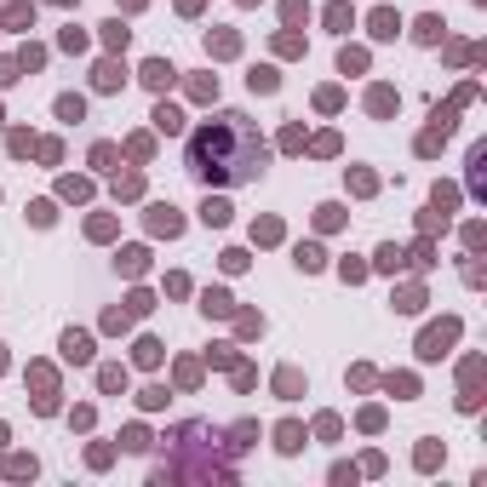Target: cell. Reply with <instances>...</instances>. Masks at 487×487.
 <instances>
[{
    "mask_svg": "<svg viewBox=\"0 0 487 487\" xmlns=\"http://www.w3.org/2000/svg\"><path fill=\"white\" fill-rule=\"evenodd\" d=\"M183 160H190V172L201 183H252L264 172L270 149H264V132L241 109H224V115H213V121H201L190 132Z\"/></svg>",
    "mask_w": 487,
    "mask_h": 487,
    "instance_id": "6da1fadb",
    "label": "cell"
},
{
    "mask_svg": "<svg viewBox=\"0 0 487 487\" xmlns=\"http://www.w3.org/2000/svg\"><path fill=\"white\" fill-rule=\"evenodd\" d=\"M459 338V321H442V327H430L424 333V356H442V344H453Z\"/></svg>",
    "mask_w": 487,
    "mask_h": 487,
    "instance_id": "7a4b0ae2",
    "label": "cell"
},
{
    "mask_svg": "<svg viewBox=\"0 0 487 487\" xmlns=\"http://www.w3.org/2000/svg\"><path fill=\"white\" fill-rule=\"evenodd\" d=\"M172 75H178V69H172L167 58H149V63H144V81H149L155 92H160V86H172Z\"/></svg>",
    "mask_w": 487,
    "mask_h": 487,
    "instance_id": "3957f363",
    "label": "cell"
},
{
    "mask_svg": "<svg viewBox=\"0 0 487 487\" xmlns=\"http://www.w3.org/2000/svg\"><path fill=\"white\" fill-rule=\"evenodd\" d=\"M63 356L69 361H92V338L86 333H63Z\"/></svg>",
    "mask_w": 487,
    "mask_h": 487,
    "instance_id": "277c9868",
    "label": "cell"
},
{
    "mask_svg": "<svg viewBox=\"0 0 487 487\" xmlns=\"http://www.w3.org/2000/svg\"><path fill=\"white\" fill-rule=\"evenodd\" d=\"M155 229H160V236H178V229H183V218L172 213V206H155V218H149Z\"/></svg>",
    "mask_w": 487,
    "mask_h": 487,
    "instance_id": "5b68a950",
    "label": "cell"
},
{
    "mask_svg": "<svg viewBox=\"0 0 487 487\" xmlns=\"http://www.w3.org/2000/svg\"><path fill=\"white\" fill-rule=\"evenodd\" d=\"M121 81H126V69H121V63H98V92H115Z\"/></svg>",
    "mask_w": 487,
    "mask_h": 487,
    "instance_id": "8992f818",
    "label": "cell"
},
{
    "mask_svg": "<svg viewBox=\"0 0 487 487\" xmlns=\"http://www.w3.org/2000/svg\"><path fill=\"white\" fill-rule=\"evenodd\" d=\"M396 29H402V17H396V12H373V35H379V40H390Z\"/></svg>",
    "mask_w": 487,
    "mask_h": 487,
    "instance_id": "52a82bcc",
    "label": "cell"
},
{
    "mask_svg": "<svg viewBox=\"0 0 487 487\" xmlns=\"http://www.w3.org/2000/svg\"><path fill=\"white\" fill-rule=\"evenodd\" d=\"M155 126H160V132H183V115L160 104V109H155Z\"/></svg>",
    "mask_w": 487,
    "mask_h": 487,
    "instance_id": "ba28073f",
    "label": "cell"
},
{
    "mask_svg": "<svg viewBox=\"0 0 487 487\" xmlns=\"http://www.w3.org/2000/svg\"><path fill=\"white\" fill-rule=\"evenodd\" d=\"M201 218H206V224H229V201H206Z\"/></svg>",
    "mask_w": 487,
    "mask_h": 487,
    "instance_id": "9c48e42d",
    "label": "cell"
},
{
    "mask_svg": "<svg viewBox=\"0 0 487 487\" xmlns=\"http://www.w3.org/2000/svg\"><path fill=\"white\" fill-rule=\"evenodd\" d=\"M58 115H63V121H81L86 104H81V98H58Z\"/></svg>",
    "mask_w": 487,
    "mask_h": 487,
    "instance_id": "30bf717a",
    "label": "cell"
},
{
    "mask_svg": "<svg viewBox=\"0 0 487 487\" xmlns=\"http://www.w3.org/2000/svg\"><path fill=\"white\" fill-rule=\"evenodd\" d=\"M413 35H419V40H442V17H424V23H419Z\"/></svg>",
    "mask_w": 487,
    "mask_h": 487,
    "instance_id": "8fae6325",
    "label": "cell"
},
{
    "mask_svg": "<svg viewBox=\"0 0 487 487\" xmlns=\"http://www.w3.org/2000/svg\"><path fill=\"white\" fill-rule=\"evenodd\" d=\"M252 92H275V69H252Z\"/></svg>",
    "mask_w": 487,
    "mask_h": 487,
    "instance_id": "7c38bea8",
    "label": "cell"
},
{
    "mask_svg": "<svg viewBox=\"0 0 487 487\" xmlns=\"http://www.w3.org/2000/svg\"><path fill=\"white\" fill-rule=\"evenodd\" d=\"M298 270H321V247H298Z\"/></svg>",
    "mask_w": 487,
    "mask_h": 487,
    "instance_id": "4fadbf2b",
    "label": "cell"
},
{
    "mask_svg": "<svg viewBox=\"0 0 487 487\" xmlns=\"http://www.w3.org/2000/svg\"><path fill=\"white\" fill-rule=\"evenodd\" d=\"M379 270H402V252L396 247H379Z\"/></svg>",
    "mask_w": 487,
    "mask_h": 487,
    "instance_id": "5bb4252c",
    "label": "cell"
},
{
    "mask_svg": "<svg viewBox=\"0 0 487 487\" xmlns=\"http://www.w3.org/2000/svg\"><path fill=\"white\" fill-rule=\"evenodd\" d=\"M92 167H115V144H98V149H92Z\"/></svg>",
    "mask_w": 487,
    "mask_h": 487,
    "instance_id": "9a60e30c",
    "label": "cell"
},
{
    "mask_svg": "<svg viewBox=\"0 0 487 487\" xmlns=\"http://www.w3.org/2000/svg\"><path fill=\"white\" fill-rule=\"evenodd\" d=\"M12 81H17V63H12V58H0V86H12Z\"/></svg>",
    "mask_w": 487,
    "mask_h": 487,
    "instance_id": "2e32d148",
    "label": "cell"
},
{
    "mask_svg": "<svg viewBox=\"0 0 487 487\" xmlns=\"http://www.w3.org/2000/svg\"><path fill=\"white\" fill-rule=\"evenodd\" d=\"M0 367H6V356H0Z\"/></svg>",
    "mask_w": 487,
    "mask_h": 487,
    "instance_id": "e0dca14e",
    "label": "cell"
},
{
    "mask_svg": "<svg viewBox=\"0 0 487 487\" xmlns=\"http://www.w3.org/2000/svg\"><path fill=\"white\" fill-rule=\"evenodd\" d=\"M58 6H63V0H58Z\"/></svg>",
    "mask_w": 487,
    "mask_h": 487,
    "instance_id": "ac0fdd59",
    "label": "cell"
}]
</instances>
